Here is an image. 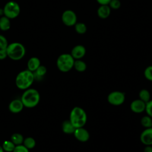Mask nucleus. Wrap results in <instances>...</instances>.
<instances>
[{
	"label": "nucleus",
	"instance_id": "obj_16",
	"mask_svg": "<svg viewBox=\"0 0 152 152\" xmlns=\"http://www.w3.org/2000/svg\"><path fill=\"white\" fill-rule=\"evenodd\" d=\"M62 129L64 133L67 134H71L74 133L75 128L73 126L69 120H66L64 121L62 124Z\"/></svg>",
	"mask_w": 152,
	"mask_h": 152
},
{
	"label": "nucleus",
	"instance_id": "obj_11",
	"mask_svg": "<svg viewBox=\"0 0 152 152\" xmlns=\"http://www.w3.org/2000/svg\"><path fill=\"white\" fill-rule=\"evenodd\" d=\"M131 110L136 113L143 112L145 109V103L140 99H137L132 101L130 105Z\"/></svg>",
	"mask_w": 152,
	"mask_h": 152
},
{
	"label": "nucleus",
	"instance_id": "obj_7",
	"mask_svg": "<svg viewBox=\"0 0 152 152\" xmlns=\"http://www.w3.org/2000/svg\"><path fill=\"white\" fill-rule=\"evenodd\" d=\"M125 99V93L119 91H115L110 93L107 96L108 102L114 106L122 104Z\"/></svg>",
	"mask_w": 152,
	"mask_h": 152
},
{
	"label": "nucleus",
	"instance_id": "obj_9",
	"mask_svg": "<svg viewBox=\"0 0 152 152\" xmlns=\"http://www.w3.org/2000/svg\"><path fill=\"white\" fill-rule=\"evenodd\" d=\"M73 134L75 138L81 142H86L90 138L89 132L83 127L75 128Z\"/></svg>",
	"mask_w": 152,
	"mask_h": 152
},
{
	"label": "nucleus",
	"instance_id": "obj_17",
	"mask_svg": "<svg viewBox=\"0 0 152 152\" xmlns=\"http://www.w3.org/2000/svg\"><path fill=\"white\" fill-rule=\"evenodd\" d=\"M11 27L10 19L8 17L2 16L0 18V30L2 31H7Z\"/></svg>",
	"mask_w": 152,
	"mask_h": 152
},
{
	"label": "nucleus",
	"instance_id": "obj_31",
	"mask_svg": "<svg viewBox=\"0 0 152 152\" xmlns=\"http://www.w3.org/2000/svg\"><path fill=\"white\" fill-rule=\"evenodd\" d=\"M8 56L6 49H0V60H3Z\"/></svg>",
	"mask_w": 152,
	"mask_h": 152
},
{
	"label": "nucleus",
	"instance_id": "obj_8",
	"mask_svg": "<svg viewBox=\"0 0 152 152\" xmlns=\"http://www.w3.org/2000/svg\"><path fill=\"white\" fill-rule=\"evenodd\" d=\"M62 21L66 26H73L77 23V15L71 10H65L62 14Z\"/></svg>",
	"mask_w": 152,
	"mask_h": 152
},
{
	"label": "nucleus",
	"instance_id": "obj_6",
	"mask_svg": "<svg viewBox=\"0 0 152 152\" xmlns=\"http://www.w3.org/2000/svg\"><path fill=\"white\" fill-rule=\"evenodd\" d=\"M4 15L10 19H14L17 17L20 13L19 4L15 1H9L3 8Z\"/></svg>",
	"mask_w": 152,
	"mask_h": 152
},
{
	"label": "nucleus",
	"instance_id": "obj_20",
	"mask_svg": "<svg viewBox=\"0 0 152 152\" xmlns=\"http://www.w3.org/2000/svg\"><path fill=\"white\" fill-rule=\"evenodd\" d=\"M139 97L141 100L146 103L150 100V93L147 90L142 89L139 93Z\"/></svg>",
	"mask_w": 152,
	"mask_h": 152
},
{
	"label": "nucleus",
	"instance_id": "obj_13",
	"mask_svg": "<svg viewBox=\"0 0 152 152\" xmlns=\"http://www.w3.org/2000/svg\"><path fill=\"white\" fill-rule=\"evenodd\" d=\"M24 107V106L21 100L19 99H15L12 100L8 106L10 111L13 113H18L20 112Z\"/></svg>",
	"mask_w": 152,
	"mask_h": 152
},
{
	"label": "nucleus",
	"instance_id": "obj_32",
	"mask_svg": "<svg viewBox=\"0 0 152 152\" xmlns=\"http://www.w3.org/2000/svg\"><path fill=\"white\" fill-rule=\"evenodd\" d=\"M100 5H108L111 0H96Z\"/></svg>",
	"mask_w": 152,
	"mask_h": 152
},
{
	"label": "nucleus",
	"instance_id": "obj_1",
	"mask_svg": "<svg viewBox=\"0 0 152 152\" xmlns=\"http://www.w3.org/2000/svg\"><path fill=\"white\" fill-rule=\"evenodd\" d=\"M20 100L24 107L33 108L39 103L40 94L37 90L28 88L23 93Z\"/></svg>",
	"mask_w": 152,
	"mask_h": 152
},
{
	"label": "nucleus",
	"instance_id": "obj_24",
	"mask_svg": "<svg viewBox=\"0 0 152 152\" xmlns=\"http://www.w3.org/2000/svg\"><path fill=\"white\" fill-rule=\"evenodd\" d=\"M141 125L146 128H151L152 127V119L150 116H143L141 119Z\"/></svg>",
	"mask_w": 152,
	"mask_h": 152
},
{
	"label": "nucleus",
	"instance_id": "obj_3",
	"mask_svg": "<svg viewBox=\"0 0 152 152\" xmlns=\"http://www.w3.org/2000/svg\"><path fill=\"white\" fill-rule=\"evenodd\" d=\"M69 120L75 128L83 127L87 121L86 113L81 107H75L71 111Z\"/></svg>",
	"mask_w": 152,
	"mask_h": 152
},
{
	"label": "nucleus",
	"instance_id": "obj_4",
	"mask_svg": "<svg viewBox=\"0 0 152 152\" xmlns=\"http://www.w3.org/2000/svg\"><path fill=\"white\" fill-rule=\"evenodd\" d=\"M6 49L8 57L14 61L21 59L26 54L25 47L19 42H12L8 44Z\"/></svg>",
	"mask_w": 152,
	"mask_h": 152
},
{
	"label": "nucleus",
	"instance_id": "obj_22",
	"mask_svg": "<svg viewBox=\"0 0 152 152\" xmlns=\"http://www.w3.org/2000/svg\"><path fill=\"white\" fill-rule=\"evenodd\" d=\"M2 147L5 151L12 152L15 147V145L11 141L6 140L3 142Z\"/></svg>",
	"mask_w": 152,
	"mask_h": 152
},
{
	"label": "nucleus",
	"instance_id": "obj_27",
	"mask_svg": "<svg viewBox=\"0 0 152 152\" xmlns=\"http://www.w3.org/2000/svg\"><path fill=\"white\" fill-rule=\"evenodd\" d=\"M108 5L110 8L117 10L120 8L121 4L119 0H111Z\"/></svg>",
	"mask_w": 152,
	"mask_h": 152
},
{
	"label": "nucleus",
	"instance_id": "obj_23",
	"mask_svg": "<svg viewBox=\"0 0 152 152\" xmlns=\"http://www.w3.org/2000/svg\"><path fill=\"white\" fill-rule=\"evenodd\" d=\"M74 26L76 32L80 34H84L87 31V26L83 23H77Z\"/></svg>",
	"mask_w": 152,
	"mask_h": 152
},
{
	"label": "nucleus",
	"instance_id": "obj_26",
	"mask_svg": "<svg viewBox=\"0 0 152 152\" xmlns=\"http://www.w3.org/2000/svg\"><path fill=\"white\" fill-rule=\"evenodd\" d=\"M144 74L146 79L152 81V66H147L145 69Z\"/></svg>",
	"mask_w": 152,
	"mask_h": 152
},
{
	"label": "nucleus",
	"instance_id": "obj_28",
	"mask_svg": "<svg viewBox=\"0 0 152 152\" xmlns=\"http://www.w3.org/2000/svg\"><path fill=\"white\" fill-rule=\"evenodd\" d=\"M8 45V43L6 37L0 34V49H7Z\"/></svg>",
	"mask_w": 152,
	"mask_h": 152
},
{
	"label": "nucleus",
	"instance_id": "obj_12",
	"mask_svg": "<svg viewBox=\"0 0 152 152\" xmlns=\"http://www.w3.org/2000/svg\"><path fill=\"white\" fill-rule=\"evenodd\" d=\"M86 52V48L84 46L78 45L74 46L71 50V55L74 59H80L85 55Z\"/></svg>",
	"mask_w": 152,
	"mask_h": 152
},
{
	"label": "nucleus",
	"instance_id": "obj_10",
	"mask_svg": "<svg viewBox=\"0 0 152 152\" xmlns=\"http://www.w3.org/2000/svg\"><path fill=\"white\" fill-rule=\"evenodd\" d=\"M140 140L145 145H152V127L146 128L140 135Z\"/></svg>",
	"mask_w": 152,
	"mask_h": 152
},
{
	"label": "nucleus",
	"instance_id": "obj_25",
	"mask_svg": "<svg viewBox=\"0 0 152 152\" xmlns=\"http://www.w3.org/2000/svg\"><path fill=\"white\" fill-rule=\"evenodd\" d=\"M46 72H47L46 68L45 66L40 65L37 68V69L34 71V73L37 76L39 77H43L46 74Z\"/></svg>",
	"mask_w": 152,
	"mask_h": 152
},
{
	"label": "nucleus",
	"instance_id": "obj_5",
	"mask_svg": "<svg viewBox=\"0 0 152 152\" xmlns=\"http://www.w3.org/2000/svg\"><path fill=\"white\" fill-rule=\"evenodd\" d=\"M74 59L69 53H63L59 55L56 61V65L59 71L66 72L74 67Z\"/></svg>",
	"mask_w": 152,
	"mask_h": 152
},
{
	"label": "nucleus",
	"instance_id": "obj_19",
	"mask_svg": "<svg viewBox=\"0 0 152 152\" xmlns=\"http://www.w3.org/2000/svg\"><path fill=\"white\" fill-rule=\"evenodd\" d=\"M11 141L15 145H21L24 141L23 136L19 133H14L11 137Z\"/></svg>",
	"mask_w": 152,
	"mask_h": 152
},
{
	"label": "nucleus",
	"instance_id": "obj_14",
	"mask_svg": "<svg viewBox=\"0 0 152 152\" xmlns=\"http://www.w3.org/2000/svg\"><path fill=\"white\" fill-rule=\"evenodd\" d=\"M97 15L102 19L107 18L110 14V8L108 5H100L97 9Z\"/></svg>",
	"mask_w": 152,
	"mask_h": 152
},
{
	"label": "nucleus",
	"instance_id": "obj_30",
	"mask_svg": "<svg viewBox=\"0 0 152 152\" xmlns=\"http://www.w3.org/2000/svg\"><path fill=\"white\" fill-rule=\"evenodd\" d=\"M12 152H29V150L25 146L21 144L15 145Z\"/></svg>",
	"mask_w": 152,
	"mask_h": 152
},
{
	"label": "nucleus",
	"instance_id": "obj_29",
	"mask_svg": "<svg viewBox=\"0 0 152 152\" xmlns=\"http://www.w3.org/2000/svg\"><path fill=\"white\" fill-rule=\"evenodd\" d=\"M145 110L146 111L148 115L152 118V100H150L145 103Z\"/></svg>",
	"mask_w": 152,
	"mask_h": 152
},
{
	"label": "nucleus",
	"instance_id": "obj_21",
	"mask_svg": "<svg viewBox=\"0 0 152 152\" xmlns=\"http://www.w3.org/2000/svg\"><path fill=\"white\" fill-rule=\"evenodd\" d=\"M23 145L25 146L27 149L33 148L36 145V141L32 137H27L24 139Z\"/></svg>",
	"mask_w": 152,
	"mask_h": 152
},
{
	"label": "nucleus",
	"instance_id": "obj_2",
	"mask_svg": "<svg viewBox=\"0 0 152 152\" xmlns=\"http://www.w3.org/2000/svg\"><path fill=\"white\" fill-rule=\"evenodd\" d=\"M34 74L33 72L26 69L20 72L15 78L16 86L21 90L28 88L33 83Z\"/></svg>",
	"mask_w": 152,
	"mask_h": 152
},
{
	"label": "nucleus",
	"instance_id": "obj_18",
	"mask_svg": "<svg viewBox=\"0 0 152 152\" xmlns=\"http://www.w3.org/2000/svg\"><path fill=\"white\" fill-rule=\"evenodd\" d=\"M74 67L75 70L78 72H84L87 68V65L83 61L77 59L74 61Z\"/></svg>",
	"mask_w": 152,
	"mask_h": 152
},
{
	"label": "nucleus",
	"instance_id": "obj_15",
	"mask_svg": "<svg viewBox=\"0 0 152 152\" xmlns=\"http://www.w3.org/2000/svg\"><path fill=\"white\" fill-rule=\"evenodd\" d=\"M27 65L28 70L31 72H34L40 65V59L37 57H31L28 59Z\"/></svg>",
	"mask_w": 152,
	"mask_h": 152
},
{
	"label": "nucleus",
	"instance_id": "obj_33",
	"mask_svg": "<svg viewBox=\"0 0 152 152\" xmlns=\"http://www.w3.org/2000/svg\"><path fill=\"white\" fill-rule=\"evenodd\" d=\"M144 152H152V147L150 145H146L144 149Z\"/></svg>",
	"mask_w": 152,
	"mask_h": 152
},
{
	"label": "nucleus",
	"instance_id": "obj_34",
	"mask_svg": "<svg viewBox=\"0 0 152 152\" xmlns=\"http://www.w3.org/2000/svg\"><path fill=\"white\" fill-rule=\"evenodd\" d=\"M0 152H4V150L2 148V147L1 146V145H0Z\"/></svg>",
	"mask_w": 152,
	"mask_h": 152
}]
</instances>
